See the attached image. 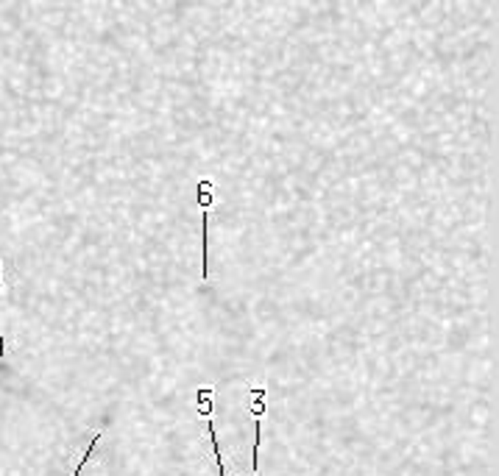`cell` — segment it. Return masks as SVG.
I'll return each instance as SVG.
<instances>
[{"mask_svg": "<svg viewBox=\"0 0 499 476\" xmlns=\"http://www.w3.org/2000/svg\"><path fill=\"white\" fill-rule=\"evenodd\" d=\"M207 435H209V445H212V454H215L218 476H229L226 465H224V457H221V448H218V435H215V421H212V418H207Z\"/></svg>", "mask_w": 499, "mask_h": 476, "instance_id": "6da1fadb", "label": "cell"}, {"mask_svg": "<svg viewBox=\"0 0 499 476\" xmlns=\"http://www.w3.org/2000/svg\"><path fill=\"white\" fill-rule=\"evenodd\" d=\"M212 399H215V390L212 387H201L195 393V404H198V412L204 418H212Z\"/></svg>", "mask_w": 499, "mask_h": 476, "instance_id": "7a4b0ae2", "label": "cell"}, {"mask_svg": "<svg viewBox=\"0 0 499 476\" xmlns=\"http://www.w3.org/2000/svg\"><path fill=\"white\" fill-rule=\"evenodd\" d=\"M104 440V429H98L95 435H92V440H89V445L84 448V454H81V460H78V465H76V471H73V476H81V471H84V465L89 463V457L95 454V448H98V443Z\"/></svg>", "mask_w": 499, "mask_h": 476, "instance_id": "3957f363", "label": "cell"}, {"mask_svg": "<svg viewBox=\"0 0 499 476\" xmlns=\"http://www.w3.org/2000/svg\"><path fill=\"white\" fill-rule=\"evenodd\" d=\"M3 351L6 348H3V323H0V357H3Z\"/></svg>", "mask_w": 499, "mask_h": 476, "instance_id": "277c9868", "label": "cell"}]
</instances>
